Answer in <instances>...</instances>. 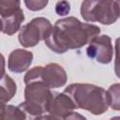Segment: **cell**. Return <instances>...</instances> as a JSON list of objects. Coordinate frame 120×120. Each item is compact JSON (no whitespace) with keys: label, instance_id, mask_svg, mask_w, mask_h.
<instances>
[{"label":"cell","instance_id":"1","mask_svg":"<svg viewBox=\"0 0 120 120\" xmlns=\"http://www.w3.org/2000/svg\"><path fill=\"white\" fill-rule=\"evenodd\" d=\"M100 33L99 27L80 22L77 18L68 17L56 21L46 37V45L56 53L78 49L89 43Z\"/></svg>","mask_w":120,"mask_h":120},{"label":"cell","instance_id":"2","mask_svg":"<svg viewBox=\"0 0 120 120\" xmlns=\"http://www.w3.org/2000/svg\"><path fill=\"white\" fill-rule=\"evenodd\" d=\"M64 93L72 99L77 108L87 110L93 114L103 113L110 105L108 91L93 84H70Z\"/></svg>","mask_w":120,"mask_h":120},{"label":"cell","instance_id":"3","mask_svg":"<svg viewBox=\"0 0 120 120\" xmlns=\"http://www.w3.org/2000/svg\"><path fill=\"white\" fill-rule=\"evenodd\" d=\"M26 87L24 91L25 100L21 103L19 107L31 115H37L48 112V106L52 98V92L50 87L39 80H34L25 82Z\"/></svg>","mask_w":120,"mask_h":120},{"label":"cell","instance_id":"4","mask_svg":"<svg viewBox=\"0 0 120 120\" xmlns=\"http://www.w3.org/2000/svg\"><path fill=\"white\" fill-rule=\"evenodd\" d=\"M81 15L86 22H98L109 25L116 22L119 10L113 0H83Z\"/></svg>","mask_w":120,"mask_h":120},{"label":"cell","instance_id":"5","mask_svg":"<svg viewBox=\"0 0 120 120\" xmlns=\"http://www.w3.org/2000/svg\"><path fill=\"white\" fill-rule=\"evenodd\" d=\"M39 80L50 88L63 86L67 82L65 70L57 64H49L46 67H36L28 71L24 77V82Z\"/></svg>","mask_w":120,"mask_h":120},{"label":"cell","instance_id":"6","mask_svg":"<svg viewBox=\"0 0 120 120\" xmlns=\"http://www.w3.org/2000/svg\"><path fill=\"white\" fill-rule=\"evenodd\" d=\"M52 26L45 18H35L20 29L19 41L23 47H34L41 39H45Z\"/></svg>","mask_w":120,"mask_h":120},{"label":"cell","instance_id":"7","mask_svg":"<svg viewBox=\"0 0 120 120\" xmlns=\"http://www.w3.org/2000/svg\"><path fill=\"white\" fill-rule=\"evenodd\" d=\"M74 109H77V107L67 94L52 92L48 106V112L52 114V118H83V116L74 113Z\"/></svg>","mask_w":120,"mask_h":120},{"label":"cell","instance_id":"8","mask_svg":"<svg viewBox=\"0 0 120 120\" xmlns=\"http://www.w3.org/2000/svg\"><path fill=\"white\" fill-rule=\"evenodd\" d=\"M86 49L87 56L96 59L101 64H109L112 57V46L111 38L107 35L95 37Z\"/></svg>","mask_w":120,"mask_h":120},{"label":"cell","instance_id":"9","mask_svg":"<svg viewBox=\"0 0 120 120\" xmlns=\"http://www.w3.org/2000/svg\"><path fill=\"white\" fill-rule=\"evenodd\" d=\"M33 54L31 52L17 49L13 51L8 57V69L12 72L20 73L28 68L32 63Z\"/></svg>","mask_w":120,"mask_h":120},{"label":"cell","instance_id":"10","mask_svg":"<svg viewBox=\"0 0 120 120\" xmlns=\"http://www.w3.org/2000/svg\"><path fill=\"white\" fill-rule=\"evenodd\" d=\"M2 19V32L7 35H13L20 28L22 22L24 20L23 12L20 8L13 14L1 17Z\"/></svg>","mask_w":120,"mask_h":120},{"label":"cell","instance_id":"11","mask_svg":"<svg viewBox=\"0 0 120 120\" xmlns=\"http://www.w3.org/2000/svg\"><path fill=\"white\" fill-rule=\"evenodd\" d=\"M16 93V84L8 75L3 73L1 82V103H5L11 99Z\"/></svg>","mask_w":120,"mask_h":120},{"label":"cell","instance_id":"12","mask_svg":"<svg viewBox=\"0 0 120 120\" xmlns=\"http://www.w3.org/2000/svg\"><path fill=\"white\" fill-rule=\"evenodd\" d=\"M108 94L112 109L120 111V83L111 85L108 89Z\"/></svg>","mask_w":120,"mask_h":120},{"label":"cell","instance_id":"13","mask_svg":"<svg viewBox=\"0 0 120 120\" xmlns=\"http://www.w3.org/2000/svg\"><path fill=\"white\" fill-rule=\"evenodd\" d=\"M1 17L13 14L20 9V0H0Z\"/></svg>","mask_w":120,"mask_h":120},{"label":"cell","instance_id":"14","mask_svg":"<svg viewBox=\"0 0 120 120\" xmlns=\"http://www.w3.org/2000/svg\"><path fill=\"white\" fill-rule=\"evenodd\" d=\"M48 1L49 0H24V3L28 9L37 11L44 8L47 6Z\"/></svg>","mask_w":120,"mask_h":120},{"label":"cell","instance_id":"15","mask_svg":"<svg viewBox=\"0 0 120 120\" xmlns=\"http://www.w3.org/2000/svg\"><path fill=\"white\" fill-rule=\"evenodd\" d=\"M70 11V5L68 1L66 0H61L59 2L56 3L55 5V12L58 14V15H61V16H65V15H68Z\"/></svg>","mask_w":120,"mask_h":120},{"label":"cell","instance_id":"16","mask_svg":"<svg viewBox=\"0 0 120 120\" xmlns=\"http://www.w3.org/2000/svg\"><path fill=\"white\" fill-rule=\"evenodd\" d=\"M114 71L117 78L120 79V38L115 40V64Z\"/></svg>","mask_w":120,"mask_h":120},{"label":"cell","instance_id":"17","mask_svg":"<svg viewBox=\"0 0 120 120\" xmlns=\"http://www.w3.org/2000/svg\"><path fill=\"white\" fill-rule=\"evenodd\" d=\"M115 2H116L117 7H118V10H119V17H120V0H116Z\"/></svg>","mask_w":120,"mask_h":120}]
</instances>
